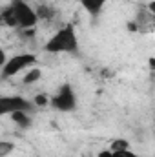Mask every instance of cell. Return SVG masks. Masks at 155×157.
Segmentation results:
<instances>
[{
  "label": "cell",
  "instance_id": "1",
  "mask_svg": "<svg viewBox=\"0 0 155 157\" xmlns=\"http://www.w3.org/2000/svg\"><path fill=\"white\" fill-rule=\"evenodd\" d=\"M0 18L6 28L18 29V31L33 29L40 22L37 7H33L28 0H11L7 6L2 7Z\"/></svg>",
  "mask_w": 155,
  "mask_h": 157
},
{
  "label": "cell",
  "instance_id": "2",
  "mask_svg": "<svg viewBox=\"0 0 155 157\" xmlns=\"http://www.w3.org/2000/svg\"><path fill=\"white\" fill-rule=\"evenodd\" d=\"M80 49L77 28L73 24H64L59 28L44 44V53L49 55H75Z\"/></svg>",
  "mask_w": 155,
  "mask_h": 157
},
{
  "label": "cell",
  "instance_id": "3",
  "mask_svg": "<svg viewBox=\"0 0 155 157\" xmlns=\"http://www.w3.org/2000/svg\"><path fill=\"white\" fill-rule=\"evenodd\" d=\"M39 64V57L31 51H20L11 55L9 59H6V62L0 66V77L4 80L7 78H15L17 75L26 73L29 68Z\"/></svg>",
  "mask_w": 155,
  "mask_h": 157
},
{
  "label": "cell",
  "instance_id": "4",
  "mask_svg": "<svg viewBox=\"0 0 155 157\" xmlns=\"http://www.w3.org/2000/svg\"><path fill=\"white\" fill-rule=\"evenodd\" d=\"M78 106V99L77 93L73 90V86L70 82H62L55 93H51V102H49V108L59 112V113H71L75 112Z\"/></svg>",
  "mask_w": 155,
  "mask_h": 157
},
{
  "label": "cell",
  "instance_id": "5",
  "mask_svg": "<svg viewBox=\"0 0 155 157\" xmlns=\"http://www.w3.org/2000/svg\"><path fill=\"white\" fill-rule=\"evenodd\" d=\"M35 102L33 99H26L22 95H2L0 97V115L2 117H7V115H13L17 112H33Z\"/></svg>",
  "mask_w": 155,
  "mask_h": 157
},
{
  "label": "cell",
  "instance_id": "6",
  "mask_svg": "<svg viewBox=\"0 0 155 157\" xmlns=\"http://www.w3.org/2000/svg\"><path fill=\"white\" fill-rule=\"evenodd\" d=\"M110 2L112 0H80V6L89 17H99Z\"/></svg>",
  "mask_w": 155,
  "mask_h": 157
},
{
  "label": "cell",
  "instance_id": "7",
  "mask_svg": "<svg viewBox=\"0 0 155 157\" xmlns=\"http://www.w3.org/2000/svg\"><path fill=\"white\" fill-rule=\"evenodd\" d=\"M9 117L13 119L15 126L20 128V130H28V128H31V124H33L31 112H17V113H13V115H9Z\"/></svg>",
  "mask_w": 155,
  "mask_h": 157
},
{
  "label": "cell",
  "instance_id": "8",
  "mask_svg": "<svg viewBox=\"0 0 155 157\" xmlns=\"http://www.w3.org/2000/svg\"><path fill=\"white\" fill-rule=\"evenodd\" d=\"M40 78H42V70H40L39 66H33L26 73H22V84L24 86H33V84L39 82Z\"/></svg>",
  "mask_w": 155,
  "mask_h": 157
},
{
  "label": "cell",
  "instance_id": "9",
  "mask_svg": "<svg viewBox=\"0 0 155 157\" xmlns=\"http://www.w3.org/2000/svg\"><path fill=\"white\" fill-rule=\"evenodd\" d=\"M37 13H39L40 20H53L57 17V9L51 4H40L37 7Z\"/></svg>",
  "mask_w": 155,
  "mask_h": 157
},
{
  "label": "cell",
  "instance_id": "10",
  "mask_svg": "<svg viewBox=\"0 0 155 157\" xmlns=\"http://www.w3.org/2000/svg\"><path fill=\"white\" fill-rule=\"evenodd\" d=\"M33 102H35V106H37V108H44V106H49V102H51V95H46V93H39V95H35V97H33Z\"/></svg>",
  "mask_w": 155,
  "mask_h": 157
},
{
  "label": "cell",
  "instance_id": "11",
  "mask_svg": "<svg viewBox=\"0 0 155 157\" xmlns=\"http://www.w3.org/2000/svg\"><path fill=\"white\" fill-rule=\"evenodd\" d=\"M11 152H15V143H9L6 139L0 141V157H7Z\"/></svg>",
  "mask_w": 155,
  "mask_h": 157
},
{
  "label": "cell",
  "instance_id": "12",
  "mask_svg": "<svg viewBox=\"0 0 155 157\" xmlns=\"http://www.w3.org/2000/svg\"><path fill=\"white\" fill-rule=\"evenodd\" d=\"M113 150V148H112ZM113 154H115V157H139L131 148H122V150H113Z\"/></svg>",
  "mask_w": 155,
  "mask_h": 157
},
{
  "label": "cell",
  "instance_id": "13",
  "mask_svg": "<svg viewBox=\"0 0 155 157\" xmlns=\"http://www.w3.org/2000/svg\"><path fill=\"white\" fill-rule=\"evenodd\" d=\"M97 157H115V154H113L112 148H106V150H100V152L97 154Z\"/></svg>",
  "mask_w": 155,
  "mask_h": 157
},
{
  "label": "cell",
  "instance_id": "14",
  "mask_svg": "<svg viewBox=\"0 0 155 157\" xmlns=\"http://www.w3.org/2000/svg\"><path fill=\"white\" fill-rule=\"evenodd\" d=\"M146 9L150 11V15H152V17L155 18V0H150V2H148V6H146Z\"/></svg>",
  "mask_w": 155,
  "mask_h": 157
}]
</instances>
